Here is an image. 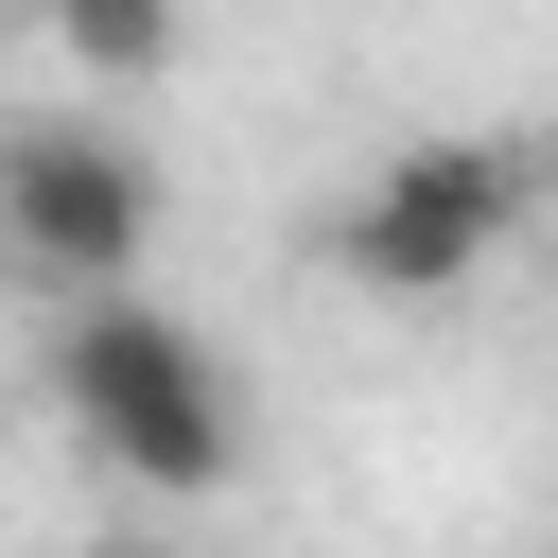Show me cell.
<instances>
[{
  "label": "cell",
  "mask_w": 558,
  "mask_h": 558,
  "mask_svg": "<svg viewBox=\"0 0 558 558\" xmlns=\"http://www.w3.org/2000/svg\"><path fill=\"white\" fill-rule=\"evenodd\" d=\"M157 227H174L157 140H122L105 105H17L0 122V279L17 296H105V279L157 262Z\"/></svg>",
  "instance_id": "cell-3"
},
{
  "label": "cell",
  "mask_w": 558,
  "mask_h": 558,
  "mask_svg": "<svg viewBox=\"0 0 558 558\" xmlns=\"http://www.w3.org/2000/svg\"><path fill=\"white\" fill-rule=\"evenodd\" d=\"M70 558H174V541H70Z\"/></svg>",
  "instance_id": "cell-5"
},
{
  "label": "cell",
  "mask_w": 558,
  "mask_h": 558,
  "mask_svg": "<svg viewBox=\"0 0 558 558\" xmlns=\"http://www.w3.org/2000/svg\"><path fill=\"white\" fill-rule=\"evenodd\" d=\"M35 35H52L105 105H140V87L174 70V0H35Z\"/></svg>",
  "instance_id": "cell-4"
},
{
  "label": "cell",
  "mask_w": 558,
  "mask_h": 558,
  "mask_svg": "<svg viewBox=\"0 0 558 558\" xmlns=\"http://www.w3.org/2000/svg\"><path fill=\"white\" fill-rule=\"evenodd\" d=\"M52 418H70V453L122 471L140 506H192V488L244 471V366H227L174 296H140V279L52 296Z\"/></svg>",
  "instance_id": "cell-1"
},
{
  "label": "cell",
  "mask_w": 558,
  "mask_h": 558,
  "mask_svg": "<svg viewBox=\"0 0 558 558\" xmlns=\"http://www.w3.org/2000/svg\"><path fill=\"white\" fill-rule=\"evenodd\" d=\"M541 192H558V157L523 140V122H471V140H401L349 209H331V279L349 296H384V314H418V296H471L523 227H541Z\"/></svg>",
  "instance_id": "cell-2"
}]
</instances>
